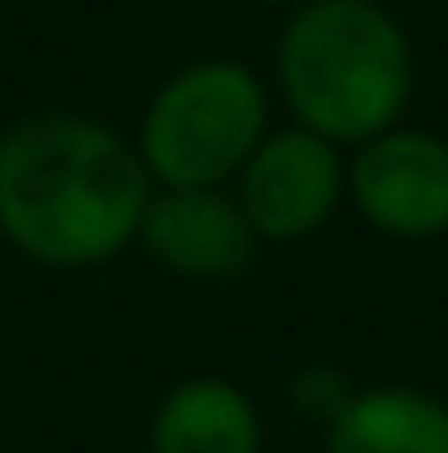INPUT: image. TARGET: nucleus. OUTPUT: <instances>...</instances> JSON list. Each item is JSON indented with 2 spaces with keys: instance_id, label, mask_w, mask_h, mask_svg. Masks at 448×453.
I'll list each match as a JSON object with an SVG mask.
<instances>
[{
  "instance_id": "1",
  "label": "nucleus",
  "mask_w": 448,
  "mask_h": 453,
  "mask_svg": "<svg viewBox=\"0 0 448 453\" xmlns=\"http://www.w3.org/2000/svg\"><path fill=\"white\" fill-rule=\"evenodd\" d=\"M153 180L137 142L85 111H27L0 132V237L42 269L137 248Z\"/></svg>"
},
{
  "instance_id": "2",
  "label": "nucleus",
  "mask_w": 448,
  "mask_h": 453,
  "mask_svg": "<svg viewBox=\"0 0 448 453\" xmlns=\"http://www.w3.org/2000/svg\"><path fill=\"white\" fill-rule=\"evenodd\" d=\"M274 90L290 121L359 148L406 121L417 96V48L380 0H306L274 42Z\"/></svg>"
},
{
  "instance_id": "3",
  "label": "nucleus",
  "mask_w": 448,
  "mask_h": 453,
  "mask_svg": "<svg viewBox=\"0 0 448 453\" xmlns=\"http://www.w3.org/2000/svg\"><path fill=\"white\" fill-rule=\"evenodd\" d=\"M274 127L269 85L243 58H196L143 106L137 158L153 185H232Z\"/></svg>"
},
{
  "instance_id": "4",
  "label": "nucleus",
  "mask_w": 448,
  "mask_h": 453,
  "mask_svg": "<svg viewBox=\"0 0 448 453\" xmlns=\"http://www.w3.org/2000/svg\"><path fill=\"white\" fill-rule=\"evenodd\" d=\"M232 196L259 242H301L333 222L337 206H348V148L301 121L269 127L237 169Z\"/></svg>"
},
{
  "instance_id": "5",
  "label": "nucleus",
  "mask_w": 448,
  "mask_h": 453,
  "mask_svg": "<svg viewBox=\"0 0 448 453\" xmlns=\"http://www.w3.org/2000/svg\"><path fill=\"white\" fill-rule=\"evenodd\" d=\"M348 206L396 242H433L448 232V137L428 127H390L348 148Z\"/></svg>"
},
{
  "instance_id": "6",
  "label": "nucleus",
  "mask_w": 448,
  "mask_h": 453,
  "mask_svg": "<svg viewBox=\"0 0 448 453\" xmlns=\"http://www.w3.org/2000/svg\"><path fill=\"white\" fill-rule=\"evenodd\" d=\"M137 248L180 280H232L253 264L259 237L232 185H153Z\"/></svg>"
},
{
  "instance_id": "7",
  "label": "nucleus",
  "mask_w": 448,
  "mask_h": 453,
  "mask_svg": "<svg viewBox=\"0 0 448 453\" xmlns=\"http://www.w3.org/2000/svg\"><path fill=\"white\" fill-rule=\"evenodd\" d=\"M148 453H264V417L243 385L190 374L153 406Z\"/></svg>"
},
{
  "instance_id": "8",
  "label": "nucleus",
  "mask_w": 448,
  "mask_h": 453,
  "mask_svg": "<svg viewBox=\"0 0 448 453\" xmlns=\"http://www.w3.org/2000/svg\"><path fill=\"white\" fill-rule=\"evenodd\" d=\"M322 453H448V401L417 385H369L322 427Z\"/></svg>"
},
{
  "instance_id": "9",
  "label": "nucleus",
  "mask_w": 448,
  "mask_h": 453,
  "mask_svg": "<svg viewBox=\"0 0 448 453\" xmlns=\"http://www.w3.org/2000/svg\"><path fill=\"white\" fill-rule=\"evenodd\" d=\"M348 385H343V374L337 369H301L296 380H290V406H301L317 427H328L337 411L348 406Z\"/></svg>"
},
{
  "instance_id": "10",
  "label": "nucleus",
  "mask_w": 448,
  "mask_h": 453,
  "mask_svg": "<svg viewBox=\"0 0 448 453\" xmlns=\"http://www.w3.org/2000/svg\"><path fill=\"white\" fill-rule=\"evenodd\" d=\"M253 5H280V11H296V5H306V0H253Z\"/></svg>"
},
{
  "instance_id": "11",
  "label": "nucleus",
  "mask_w": 448,
  "mask_h": 453,
  "mask_svg": "<svg viewBox=\"0 0 448 453\" xmlns=\"http://www.w3.org/2000/svg\"><path fill=\"white\" fill-rule=\"evenodd\" d=\"M444 11H448V5H444Z\"/></svg>"
}]
</instances>
